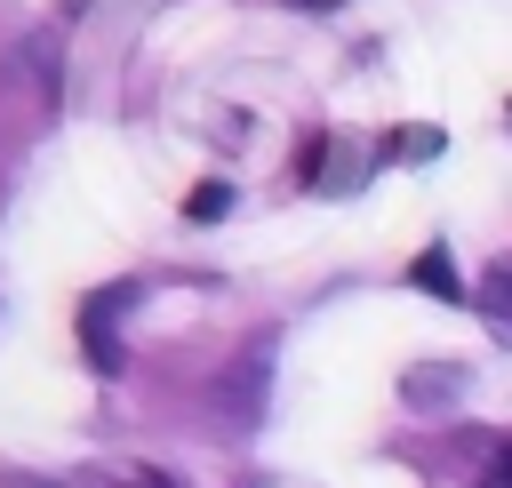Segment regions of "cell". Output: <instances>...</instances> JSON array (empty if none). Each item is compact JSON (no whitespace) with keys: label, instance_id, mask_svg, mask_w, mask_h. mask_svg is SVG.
Returning <instances> with one entry per match:
<instances>
[{"label":"cell","instance_id":"obj_1","mask_svg":"<svg viewBox=\"0 0 512 488\" xmlns=\"http://www.w3.org/2000/svg\"><path fill=\"white\" fill-rule=\"evenodd\" d=\"M472 304H480V320H488V336H496V344H512V256L480 272V288H472Z\"/></svg>","mask_w":512,"mask_h":488},{"label":"cell","instance_id":"obj_2","mask_svg":"<svg viewBox=\"0 0 512 488\" xmlns=\"http://www.w3.org/2000/svg\"><path fill=\"white\" fill-rule=\"evenodd\" d=\"M408 280H416V288H432L440 304H472V288L456 280V256H448V240H432V248L408 264Z\"/></svg>","mask_w":512,"mask_h":488},{"label":"cell","instance_id":"obj_3","mask_svg":"<svg viewBox=\"0 0 512 488\" xmlns=\"http://www.w3.org/2000/svg\"><path fill=\"white\" fill-rule=\"evenodd\" d=\"M472 488H512V432H504V440L488 448V464L472 472Z\"/></svg>","mask_w":512,"mask_h":488},{"label":"cell","instance_id":"obj_4","mask_svg":"<svg viewBox=\"0 0 512 488\" xmlns=\"http://www.w3.org/2000/svg\"><path fill=\"white\" fill-rule=\"evenodd\" d=\"M384 152H392V160H408V152H416V160H432V152H440V128H400Z\"/></svg>","mask_w":512,"mask_h":488},{"label":"cell","instance_id":"obj_5","mask_svg":"<svg viewBox=\"0 0 512 488\" xmlns=\"http://www.w3.org/2000/svg\"><path fill=\"white\" fill-rule=\"evenodd\" d=\"M224 208H232V184H192V200H184V216H200V224L224 216Z\"/></svg>","mask_w":512,"mask_h":488},{"label":"cell","instance_id":"obj_6","mask_svg":"<svg viewBox=\"0 0 512 488\" xmlns=\"http://www.w3.org/2000/svg\"><path fill=\"white\" fill-rule=\"evenodd\" d=\"M104 488H168L160 472H128V480H104Z\"/></svg>","mask_w":512,"mask_h":488}]
</instances>
